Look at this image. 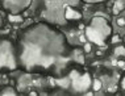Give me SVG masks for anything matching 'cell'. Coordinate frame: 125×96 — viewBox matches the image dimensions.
<instances>
[{
  "label": "cell",
  "mask_w": 125,
  "mask_h": 96,
  "mask_svg": "<svg viewBox=\"0 0 125 96\" xmlns=\"http://www.w3.org/2000/svg\"><path fill=\"white\" fill-rule=\"evenodd\" d=\"M0 66L1 67L7 66L11 70H13L16 67L15 59H13V57L11 54V47H9L8 42H3L1 46H0Z\"/></svg>",
  "instance_id": "1"
},
{
  "label": "cell",
  "mask_w": 125,
  "mask_h": 96,
  "mask_svg": "<svg viewBox=\"0 0 125 96\" xmlns=\"http://www.w3.org/2000/svg\"><path fill=\"white\" fill-rule=\"evenodd\" d=\"M90 25L92 26L94 29H96L99 33H101L105 38L111 34V32H112L111 25L108 24V21L105 19H103V17H100V16H96L95 19H92V21H91Z\"/></svg>",
  "instance_id": "2"
},
{
  "label": "cell",
  "mask_w": 125,
  "mask_h": 96,
  "mask_svg": "<svg viewBox=\"0 0 125 96\" xmlns=\"http://www.w3.org/2000/svg\"><path fill=\"white\" fill-rule=\"evenodd\" d=\"M73 85L76 91H86L88 88V85L91 83V79H90V75L88 74H84V75H80L78 76V73L74 71L73 73Z\"/></svg>",
  "instance_id": "3"
},
{
  "label": "cell",
  "mask_w": 125,
  "mask_h": 96,
  "mask_svg": "<svg viewBox=\"0 0 125 96\" xmlns=\"http://www.w3.org/2000/svg\"><path fill=\"white\" fill-rule=\"evenodd\" d=\"M86 37L87 40H90L91 42H95L97 45H104V41H105V37L101 33H99L96 29H94L92 26H86Z\"/></svg>",
  "instance_id": "4"
},
{
  "label": "cell",
  "mask_w": 125,
  "mask_h": 96,
  "mask_svg": "<svg viewBox=\"0 0 125 96\" xmlns=\"http://www.w3.org/2000/svg\"><path fill=\"white\" fill-rule=\"evenodd\" d=\"M65 17H66V20H69V21H73V20H80L82 19V13L78 12V11H74L71 7H66L65 8Z\"/></svg>",
  "instance_id": "5"
},
{
  "label": "cell",
  "mask_w": 125,
  "mask_h": 96,
  "mask_svg": "<svg viewBox=\"0 0 125 96\" xmlns=\"http://www.w3.org/2000/svg\"><path fill=\"white\" fill-rule=\"evenodd\" d=\"M125 8V0H116L113 5V13L115 15H119V13Z\"/></svg>",
  "instance_id": "6"
},
{
  "label": "cell",
  "mask_w": 125,
  "mask_h": 96,
  "mask_svg": "<svg viewBox=\"0 0 125 96\" xmlns=\"http://www.w3.org/2000/svg\"><path fill=\"white\" fill-rule=\"evenodd\" d=\"M101 87H103V83H101V80L95 79V80L92 82V90H94V92L100 91V90H101Z\"/></svg>",
  "instance_id": "7"
},
{
  "label": "cell",
  "mask_w": 125,
  "mask_h": 96,
  "mask_svg": "<svg viewBox=\"0 0 125 96\" xmlns=\"http://www.w3.org/2000/svg\"><path fill=\"white\" fill-rule=\"evenodd\" d=\"M8 20L11 22H21L22 21V17L19 16V15H11V16H8Z\"/></svg>",
  "instance_id": "8"
},
{
  "label": "cell",
  "mask_w": 125,
  "mask_h": 96,
  "mask_svg": "<svg viewBox=\"0 0 125 96\" xmlns=\"http://www.w3.org/2000/svg\"><path fill=\"white\" fill-rule=\"evenodd\" d=\"M115 54H116L117 57H125V47L117 46L116 49H115Z\"/></svg>",
  "instance_id": "9"
},
{
  "label": "cell",
  "mask_w": 125,
  "mask_h": 96,
  "mask_svg": "<svg viewBox=\"0 0 125 96\" xmlns=\"http://www.w3.org/2000/svg\"><path fill=\"white\" fill-rule=\"evenodd\" d=\"M91 49H92V46H91V43L90 42H84V47H83V50H84V53H90Z\"/></svg>",
  "instance_id": "10"
},
{
  "label": "cell",
  "mask_w": 125,
  "mask_h": 96,
  "mask_svg": "<svg viewBox=\"0 0 125 96\" xmlns=\"http://www.w3.org/2000/svg\"><path fill=\"white\" fill-rule=\"evenodd\" d=\"M58 84L63 85V87H67V85H69V82H67V79H58Z\"/></svg>",
  "instance_id": "11"
},
{
  "label": "cell",
  "mask_w": 125,
  "mask_h": 96,
  "mask_svg": "<svg viewBox=\"0 0 125 96\" xmlns=\"http://www.w3.org/2000/svg\"><path fill=\"white\" fill-rule=\"evenodd\" d=\"M120 36H119V34H115V36H112V40H111V41H112V42L113 43H116V42H120Z\"/></svg>",
  "instance_id": "12"
},
{
  "label": "cell",
  "mask_w": 125,
  "mask_h": 96,
  "mask_svg": "<svg viewBox=\"0 0 125 96\" xmlns=\"http://www.w3.org/2000/svg\"><path fill=\"white\" fill-rule=\"evenodd\" d=\"M79 42H87V37H86V34H79Z\"/></svg>",
  "instance_id": "13"
},
{
  "label": "cell",
  "mask_w": 125,
  "mask_h": 96,
  "mask_svg": "<svg viewBox=\"0 0 125 96\" xmlns=\"http://www.w3.org/2000/svg\"><path fill=\"white\" fill-rule=\"evenodd\" d=\"M117 25L119 26H125V19H117Z\"/></svg>",
  "instance_id": "14"
},
{
  "label": "cell",
  "mask_w": 125,
  "mask_h": 96,
  "mask_svg": "<svg viewBox=\"0 0 125 96\" xmlns=\"http://www.w3.org/2000/svg\"><path fill=\"white\" fill-rule=\"evenodd\" d=\"M1 95H16V92L12 91V88H11V91H4V92H1Z\"/></svg>",
  "instance_id": "15"
},
{
  "label": "cell",
  "mask_w": 125,
  "mask_h": 96,
  "mask_svg": "<svg viewBox=\"0 0 125 96\" xmlns=\"http://www.w3.org/2000/svg\"><path fill=\"white\" fill-rule=\"evenodd\" d=\"M116 90H117V87H115V85H113V87L108 88V92H116Z\"/></svg>",
  "instance_id": "16"
},
{
  "label": "cell",
  "mask_w": 125,
  "mask_h": 96,
  "mask_svg": "<svg viewBox=\"0 0 125 96\" xmlns=\"http://www.w3.org/2000/svg\"><path fill=\"white\" fill-rule=\"evenodd\" d=\"M78 28H79V30H84V29H86V25H84V24H79Z\"/></svg>",
  "instance_id": "17"
},
{
  "label": "cell",
  "mask_w": 125,
  "mask_h": 96,
  "mask_svg": "<svg viewBox=\"0 0 125 96\" xmlns=\"http://www.w3.org/2000/svg\"><path fill=\"white\" fill-rule=\"evenodd\" d=\"M121 87H123L124 90H125V76L123 78V80H121Z\"/></svg>",
  "instance_id": "18"
},
{
  "label": "cell",
  "mask_w": 125,
  "mask_h": 96,
  "mask_svg": "<svg viewBox=\"0 0 125 96\" xmlns=\"http://www.w3.org/2000/svg\"><path fill=\"white\" fill-rule=\"evenodd\" d=\"M50 84H52V85H54V84H55V80H53V79H50Z\"/></svg>",
  "instance_id": "19"
},
{
  "label": "cell",
  "mask_w": 125,
  "mask_h": 96,
  "mask_svg": "<svg viewBox=\"0 0 125 96\" xmlns=\"http://www.w3.org/2000/svg\"><path fill=\"white\" fill-rule=\"evenodd\" d=\"M124 41H125V38H124Z\"/></svg>",
  "instance_id": "20"
}]
</instances>
